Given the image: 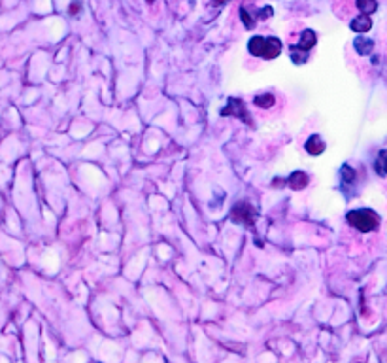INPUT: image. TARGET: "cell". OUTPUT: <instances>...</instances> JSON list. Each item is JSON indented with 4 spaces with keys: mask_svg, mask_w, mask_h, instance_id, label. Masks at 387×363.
Returning a JSON list of instances; mask_svg holds the SVG:
<instances>
[{
    "mask_svg": "<svg viewBox=\"0 0 387 363\" xmlns=\"http://www.w3.org/2000/svg\"><path fill=\"white\" fill-rule=\"evenodd\" d=\"M316 42H317L316 32H314V30H310V29H306L301 34V40H299V44H297L295 49H301L302 53H308V51L316 45Z\"/></svg>",
    "mask_w": 387,
    "mask_h": 363,
    "instance_id": "cell-5",
    "label": "cell"
},
{
    "mask_svg": "<svg viewBox=\"0 0 387 363\" xmlns=\"http://www.w3.org/2000/svg\"><path fill=\"white\" fill-rule=\"evenodd\" d=\"M306 151L310 153V155H321L323 151H325V142H323V138L321 136H317V134H314V136H310L308 140H306Z\"/></svg>",
    "mask_w": 387,
    "mask_h": 363,
    "instance_id": "cell-7",
    "label": "cell"
},
{
    "mask_svg": "<svg viewBox=\"0 0 387 363\" xmlns=\"http://www.w3.org/2000/svg\"><path fill=\"white\" fill-rule=\"evenodd\" d=\"M276 99H274V95L270 93H263V95H257L255 99H253V104L259 106V108H272Z\"/></svg>",
    "mask_w": 387,
    "mask_h": 363,
    "instance_id": "cell-11",
    "label": "cell"
},
{
    "mask_svg": "<svg viewBox=\"0 0 387 363\" xmlns=\"http://www.w3.org/2000/svg\"><path fill=\"white\" fill-rule=\"evenodd\" d=\"M272 14H274V10L270 8V6H265L263 10H259L257 12L259 19H268V17H272Z\"/></svg>",
    "mask_w": 387,
    "mask_h": 363,
    "instance_id": "cell-16",
    "label": "cell"
},
{
    "mask_svg": "<svg viewBox=\"0 0 387 363\" xmlns=\"http://www.w3.org/2000/svg\"><path fill=\"white\" fill-rule=\"evenodd\" d=\"M376 171H378V174H382V176L387 174V149H382V151H380V155H378V159H376Z\"/></svg>",
    "mask_w": 387,
    "mask_h": 363,
    "instance_id": "cell-13",
    "label": "cell"
},
{
    "mask_svg": "<svg viewBox=\"0 0 387 363\" xmlns=\"http://www.w3.org/2000/svg\"><path fill=\"white\" fill-rule=\"evenodd\" d=\"M282 53V40L276 38V36H270V38H265L263 42V51H261V57L263 59H276Z\"/></svg>",
    "mask_w": 387,
    "mask_h": 363,
    "instance_id": "cell-4",
    "label": "cell"
},
{
    "mask_svg": "<svg viewBox=\"0 0 387 363\" xmlns=\"http://www.w3.org/2000/svg\"><path fill=\"white\" fill-rule=\"evenodd\" d=\"M0 363H8V362H6V360H4V358H0Z\"/></svg>",
    "mask_w": 387,
    "mask_h": 363,
    "instance_id": "cell-19",
    "label": "cell"
},
{
    "mask_svg": "<svg viewBox=\"0 0 387 363\" xmlns=\"http://www.w3.org/2000/svg\"><path fill=\"white\" fill-rule=\"evenodd\" d=\"M355 6L363 15H370L378 10V2L376 0H355Z\"/></svg>",
    "mask_w": 387,
    "mask_h": 363,
    "instance_id": "cell-10",
    "label": "cell"
},
{
    "mask_svg": "<svg viewBox=\"0 0 387 363\" xmlns=\"http://www.w3.org/2000/svg\"><path fill=\"white\" fill-rule=\"evenodd\" d=\"M145 2H147V4H153V2H155V0H145Z\"/></svg>",
    "mask_w": 387,
    "mask_h": 363,
    "instance_id": "cell-20",
    "label": "cell"
},
{
    "mask_svg": "<svg viewBox=\"0 0 387 363\" xmlns=\"http://www.w3.org/2000/svg\"><path fill=\"white\" fill-rule=\"evenodd\" d=\"M287 184H289V188L295 189V191L304 189L306 186H308V174H306V172H302V171H295L293 174L287 178Z\"/></svg>",
    "mask_w": 387,
    "mask_h": 363,
    "instance_id": "cell-8",
    "label": "cell"
},
{
    "mask_svg": "<svg viewBox=\"0 0 387 363\" xmlns=\"http://www.w3.org/2000/svg\"><path fill=\"white\" fill-rule=\"evenodd\" d=\"M349 29L355 30V32H368V30L372 29V19H370V15H359L355 19H351V23H349Z\"/></svg>",
    "mask_w": 387,
    "mask_h": 363,
    "instance_id": "cell-6",
    "label": "cell"
},
{
    "mask_svg": "<svg viewBox=\"0 0 387 363\" xmlns=\"http://www.w3.org/2000/svg\"><path fill=\"white\" fill-rule=\"evenodd\" d=\"M78 10H80V6H78V4H72L70 6V14H78Z\"/></svg>",
    "mask_w": 387,
    "mask_h": 363,
    "instance_id": "cell-17",
    "label": "cell"
},
{
    "mask_svg": "<svg viewBox=\"0 0 387 363\" xmlns=\"http://www.w3.org/2000/svg\"><path fill=\"white\" fill-rule=\"evenodd\" d=\"M347 223L361 233H370L374 229H378L380 218L376 216V212L368 210V208H363V210H351L347 214Z\"/></svg>",
    "mask_w": 387,
    "mask_h": 363,
    "instance_id": "cell-1",
    "label": "cell"
},
{
    "mask_svg": "<svg viewBox=\"0 0 387 363\" xmlns=\"http://www.w3.org/2000/svg\"><path fill=\"white\" fill-rule=\"evenodd\" d=\"M240 19L244 21V25L247 29H253V27H255V19H251V15L247 14L245 8H240Z\"/></svg>",
    "mask_w": 387,
    "mask_h": 363,
    "instance_id": "cell-15",
    "label": "cell"
},
{
    "mask_svg": "<svg viewBox=\"0 0 387 363\" xmlns=\"http://www.w3.org/2000/svg\"><path fill=\"white\" fill-rule=\"evenodd\" d=\"M225 2H229V0H214V6H221V4H225Z\"/></svg>",
    "mask_w": 387,
    "mask_h": 363,
    "instance_id": "cell-18",
    "label": "cell"
},
{
    "mask_svg": "<svg viewBox=\"0 0 387 363\" xmlns=\"http://www.w3.org/2000/svg\"><path fill=\"white\" fill-rule=\"evenodd\" d=\"M230 218L236 223H242V225H247V227H253L255 221H257V212L255 208L249 203H238L232 206L230 210Z\"/></svg>",
    "mask_w": 387,
    "mask_h": 363,
    "instance_id": "cell-2",
    "label": "cell"
},
{
    "mask_svg": "<svg viewBox=\"0 0 387 363\" xmlns=\"http://www.w3.org/2000/svg\"><path fill=\"white\" fill-rule=\"evenodd\" d=\"M340 176H342V180H344V182H353V180H355V171H353L351 167L344 165V167H342V171H340Z\"/></svg>",
    "mask_w": 387,
    "mask_h": 363,
    "instance_id": "cell-14",
    "label": "cell"
},
{
    "mask_svg": "<svg viewBox=\"0 0 387 363\" xmlns=\"http://www.w3.org/2000/svg\"><path fill=\"white\" fill-rule=\"evenodd\" d=\"M263 42H265V36H253V38L249 40V44H247L249 53H251V55H255V57H261V51H263Z\"/></svg>",
    "mask_w": 387,
    "mask_h": 363,
    "instance_id": "cell-12",
    "label": "cell"
},
{
    "mask_svg": "<svg viewBox=\"0 0 387 363\" xmlns=\"http://www.w3.org/2000/svg\"><path fill=\"white\" fill-rule=\"evenodd\" d=\"M221 116H232V117H238V119H242L245 121L247 125H251V117L247 114V108H245V104L242 99H234V97H230L229 101H227V106L219 112Z\"/></svg>",
    "mask_w": 387,
    "mask_h": 363,
    "instance_id": "cell-3",
    "label": "cell"
},
{
    "mask_svg": "<svg viewBox=\"0 0 387 363\" xmlns=\"http://www.w3.org/2000/svg\"><path fill=\"white\" fill-rule=\"evenodd\" d=\"M353 45H355V51H357L359 55H370V53H372V49H374V42L370 40V38H365V36L355 38Z\"/></svg>",
    "mask_w": 387,
    "mask_h": 363,
    "instance_id": "cell-9",
    "label": "cell"
}]
</instances>
